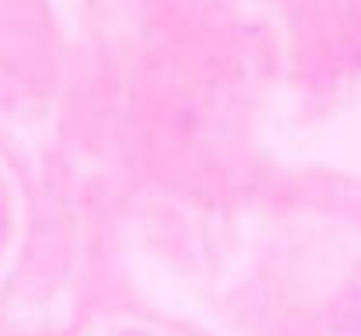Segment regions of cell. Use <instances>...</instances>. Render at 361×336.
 I'll use <instances>...</instances> for the list:
<instances>
[{
  "mask_svg": "<svg viewBox=\"0 0 361 336\" xmlns=\"http://www.w3.org/2000/svg\"><path fill=\"white\" fill-rule=\"evenodd\" d=\"M0 228H4V214H0Z\"/></svg>",
  "mask_w": 361,
  "mask_h": 336,
  "instance_id": "1",
  "label": "cell"
}]
</instances>
